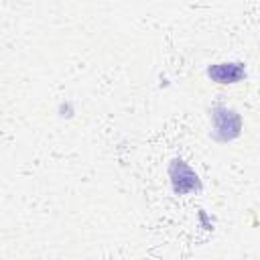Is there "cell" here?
I'll list each match as a JSON object with an SVG mask.
<instances>
[{
	"instance_id": "obj_2",
	"label": "cell",
	"mask_w": 260,
	"mask_h": 260,
	"mask_svg": "<svg viewBox=\"0 0 260 260\" xmlns=\"http://www.w3.org/2000/svg\"><path fill=\"white\" fill-rule=\"evenodd\" d=\"M169 181L171 187L177 195H189L197 193L201 189V179L199 175L183 160V158H173L169 165Z\"/></svg>"
},
{
	"instance_id": "obj_1",
	"label": "cell",
	"mask_w": 260,
	"mask_h": 260,
	"mask_svg": "<svg viewBox=\"0 0 260 260\" xmlns=\"http://www.w3.org/2000/svg\"><path fill=\"white\" fill-rule=\"evenodd\" d=\"M244 122L238 110L230 108V106H213L211 110V136L217 142H232L242 134Z\"/></svg>"
},
{
	"instance_id": "obj_3",
	"label": "cell",
	"mask_w": 260,
	"mask_h": 260,
	"mask_svg": "<svg viewBox=\"0 0 260 260\" xmlns=\"http://www.w3.org/2000/svg\"><path fill=\"white\" fill-rule=\"evenodd\" d=\"M207 77L219 85H234L246 79V65L240 61H219L207 67Z\"/></svg>"
}]
</instances>
